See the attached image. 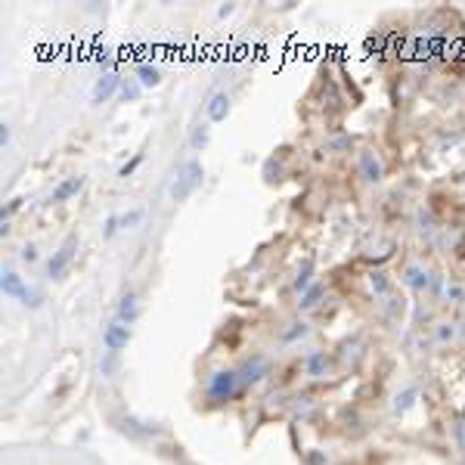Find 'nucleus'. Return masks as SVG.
Wrapping results in <instances>:
<instances>
[{
  "mask_svg": "<svg viewBox=\"0 0 465 465\" xmlns=\"http://www.w3.org/2000/svg\"><path fill=\"white\" fill-rule=\"evenodd\" d=\"M121 431L124 434H131V437H137V441H143V437H149V434H155V428L149 425V422H140V419H121Z\"/></svg>",
  "mask_w": 465,
  "mask_h": 465,
  "instance_id": "f3484780",
  "label": "nucleus"
},
{
  "mask_svg": "<svg viewBox=\"0 0 465 465\" xmlns=\"http://www.w3.org/2000/svg\"><path fill=\"white\" fill-rule=\"evenodd\" d=\"M19 258L25 261V264H38V258H40L38 245H35V242H25V245H22V251H19Z\"/></svg>",
  "mask_w": 465,
  "mask_h": 465,
  "instance_id": "c85d7f7f",
  "label": "nucleus"
},
{
  "mask_svg": "<svg viewBox=\"0 0 465 465\" xmlns=\"http://www.w3.org/2000/svg\"><path fill=\"white\" fill-rule=\"evenodd\" d=\"M208 143H211V121H202L190 133V146H192V152H205Z\"/></svg>",
  "mask_w": 465,
  "mask_h": 465,
  "instance_id": "6ab92c4d",
  "label": "nucleus"
},
{
  "mask_svg": "<svg viewBox=\"0 0 465 465\" xmlns=\"http://www.w3.org/2000/svg\"><path fill=\"white\" fill-rule=\"evenodd\" d=\"M75 251H78V233H69V236H65V242L53 251V258L47 261V276L50 279L62 276L65 270H69V264L75 261Z\"/></svg>",
  "mask_w": 465,
  "mask_h": 465,
  "instance_id": "7ed1b4c3",
  "label": "nucleus"
},
{
  "mask_svg": "<svg viewBox=\"0 0 465 465\" xmlns=\"http://www.w3.org/2000/svg\"><path fill=\"white\" fill-rule=\"evenodd\" d=\"M385 310H388V317H391V319H397L403 314V301H397V298L388 295V298H385Z\"/></svg>",
  "mask_w": 465,
  "mask_h": 465,
  "instance_id": "2f4dec72",
  "label": "nucleus"
},
{
  "mask_svg": "<svg viewBox=\"0 0 465 465\" xmlns=\"http://www.w3.org/2000/svg\"><path fill=\"white\" fill-rule=\"evenodd\" d=\"M140 314H143V307H140V298L133 292H124L121 298H118V304H115V319H121V323H128V326H133L140 319Z\"/></svg>",
  "mask_w": 465,
  "mask_h": 465,
  "instance_id": "1a4fd4ad",
  "label": "nucleus"
},
{
  "mask_svg": "<svg viewBox=\"0 0 465 465\" xmlns=\"http://www.w3.org/2000/svg\"><path fill=\"white\" fill-rule=\"evenodd\" d=\"M202 180H205V168H202L199 158H190V162H183L180 168H177V177H174V183H171V199L174 202H186L202 186Z\"/></svg>",
  "mask_w": 465,
  "mask_h": 465,
  "instance_id": "f257e3e1",
  "label": "nucleus"
},
{
  "mask_svg": "<svg viewBox=\"0 0 465 465\" xmlns=\"http://www.w3.org/2000/svg\"><path fill=\"white\" fill-rule=\"evenodd\" d=\"M326 453H319V450H310L307 453V465H326Z\"/></svg>",
  "mask_w": 465,
  "mask_h": 465,
  "instance_id": "f704fd0d",
  "label": "nucleus"
},
{
  "mask_svg": "<svg viewBox=\"0 0 465 465\" xmlns=\"http://www.w3.org/2000/svg\"><path fill=\"white\" fill-rule=\"evenodd\" d=\"M416 224H419V233H422V236H434V230H437V224H434V217H431V211H425V208H422V211H419V217H416Z\"/></svg>",
  "mask_w": 465,
  "mask_h": 465,
  "instance_id": "393cba45",
  "label": "nucleus"
},
{
  "mask_svg": "<svg viewBox=\"0 0 465 465\" xmlns=\"http://www.w3.org/2000/svg\"><path fill=\"white\" fill-rule=\"evenodd\" d=\"M369 285H372V292H376L378 298H388V295H391V279H388L385 270H376V273H369Z\"/></svg>",
  "mask_w": 465,
  "mask_h": 465,
  "instance_id": "412c9836",
  "label": "nucleus"
},
{
  "mask_svg": "<svg viewBox=\"0 0 465 465\" xmlns=\"http://www.w3.org/2000/svg\"><path fill=\"white\" fill-rule=\"evenodd\" d=\"M140 90H143V84H140L137 78H124L121 90H118V97H121V103H137V99H140Z\"/></svg>",
  "mask_w": 465,
  "mask_h": 465,
  "instance_id": "5701e85b",
  "label": "nucleus"
},
{
  "mask_svg": "<svg viewBox=\"0 0 465 465\" xmlns=\"http://www.w3.org/2000/svg\"><path fill=\"white\" fill-rule=\"evenodd\" d=\"M133 78H137L143 87H158V84H162V69L152 65V62H140L137 72H133Z\"/></svg>",
  "mask_w": 465,
  "mask_h": 465,
  "instance_id": "4468645a",
  "label": "nucleus"
},
{
  "mask_svg": "<svg viewBox=\"0 0 465 465\" xmlns=\"http://www.w3.org/2000/svg\"><path fill=\"white\" fill-rule=\"evenodd\" d=\"M412 403H416V388H407V391H400L394 397V412H397V416H403Z\"/></svg>",
  "mask_w": 465,
  "mask_h": 465,
  "instance_id": "b1692460",
  "label": "nucleus"
},
{
  "mask_svg": "<svg viewBox=\"0 0 465 465\" xmlns=\"http://www.w3.org/2000/svg\"><path fill=\"white\" fill-rule=\"evenodd\" d=\"M267 376H270V363H267L264 354H251V357L239 366V382H242V388L261 385Z\"/></svg>",
  "mask_w": 465,
  "mask_h": 465,
  "instance_id": "39448f33",
  "label": "nucleus"
},
{
  "mask_svg": "<svg viewBox=\"0 0 465 465\" xmlns=\"http://www.w3.org/2000/svg\"><path fill=\"white\" fill-rule=\"evenodd\" d=\"M19 304H22L25 310H40V307H44V292H40V289H35V285H28V289L22 292Z\"/></svg>",
  "mask_w": 465,
  "mask_h": 465,
  "instance_id": "4be33fe9",
  "label": "nucleus"
},
{
  "mask_svg": "<svg viewBox=\"0 0 465 465\" xmlns=\"http://www.w3.org/2000/svg\"><path fill=\"white\" fill-rule=\"evenodd\" d=\"M10 230H13L10 221H0V236H10Z\"/></svg>",
  "mask_w": 465,
  "mask_h": 465,
  "instance_id": "e433bc0d",
  "label": "nucleus"
},
{
  "mask_svg": "<svg viewBox=\"0 0 465 465\" xmlns=\"http://www.w3.org/2000/svg\"><path fill=\"white\" fill-rule=\"evenodd\" d=\"M99 376H103V378H115V376H121V354L103 351V357H99Z\"/></svg>",
  "mask_w": 465,
  "mask_h": 465,
  "instance_id": "a211bd4d",
  "label": "nucleus"
},
{
  "mask_svg": "<svg viewBox=\"0 0 465 465\" xmlns=\"http://www.w3.org/2000/svg\"><path fill=\"white\" fill-rule=\"evenodd\" d=\"M121 233V214H109L103 224V239H115Z\"/></svg>",
  "mask_w": 465,
  "mask_h": 465,
  "instance_id": "bb28decb",
  "label": "nucleus"
},
{
  "mask_svg": "<svg viewBox=\"0 0 465 465\" xmlns=\"http://www.w3.org/2000/svg\"><path fill=\"white\" fill-rule=\"evenodd\" d=\"M239 369H217V372H211L208 376V397L214 403H226V400H233L236 394H239Z\"/></svg>",
  "mask_w": 465,
  "mask_h": 465,
  "instance_id": "f03ea898",
  "label": "nucleus"
},
{
  "mask_svg": "<svg viewBox=\"0 0 465 465\" xmlns=\"http://www.w3.org/2000/svg\"><path fill=\"white\" fill-rule=\"evenodd\" d=\"M121 84L124 78L118 72H106V75H99L97 84H93V93H90V99H93V106H103L109 103V99L115 97L118 90H121Z\"/></svg>",
  "mask_w": 465,
  "mask_h": 465,
  "instance_id": "423d86ee",
  "label": "nucleus"
},
{
  "mask_svg": "<svg viewBox=\"0 0 465 465\" xmlns=\"http://www.w3.org/2000/svg\"><path fill=\"white\" fill-rule=\"evenodd\" d=\"M354 146V140L348 137V133H341V137H332L329 140V149L332 152H344V149H351Z\"/></svg>",
  "mask_w": 465,
  "mask_h": 465,
  "instance_id": "7c9ffc66",
  "label": "nucleus"
},
{
  "mask_svg": "<svg viewBox=\"0 0 465 465\" xmlns=\"http://www.w3.org/2000/svg\"><path fill=\"white\" fill-rule=\"evenodd\" d=\"M431 276L425 267H419V264H410L407 270H403V283L410 285V289H416V292H425V289H431Z\"/></svg>",
  "mask_w": 465,
  "mask_h": 465,
  "instance_id": "ddd939ff",
  "label": "nucleus"
},
{
  "mask_svg": "<svg viewBox=\"0 0 465 465\" xmlns=\"http://www.w3.org/2000/svg\"><path fill=\"white\" fill-rule=\"evenodd\" d=\"M10 143H13V128L4 121V124H0V146L6 149V146H10Z\"/></svg>",
  "mask_w": 465,
  "mask_h": 465,
  "instance_id": "72a5a7b5",
  "label": "nucleus"
},
{
  "mask_svg": "<svg viewBox=\"0 0 465 465\" xmlns=\"http://www.w3.org/2000/svg\"><path fill=\"white\" fill-rule=\"evenodd\" d=\"M444 298L453 301V304H459V301H465V289H462L459 283H450V285L444 289Z\"/></svg>",
  "mask_w": 465,
  "mask_h": 465,
  "instance_id": "c756f323",
  "label": "nucleus"
},
{
  "mask_svg": "<svg viewBox=\"0 0 465 465\" xmlns=\"http://www.w3.org/2000/svg\"><path fill=\"white\" fill-rule=\"evenodd\" d=\"M357 168H360V177L366 183H382L385 180V162H382V155H376L372 149H363L360 152Z\"/></svg>",
  "mask_w": 465,
  "mask_h": 465,
  "instance_id": "0eeeda50",
  "label": "nucleus"
},
{
  "mask_svg": "<svg viewBox=\"0 0 465 465\" xmlns=\"http://www.w3.org/2000/svg\"><path fill=\"white\" fill-rule=\"evenodd\" d=\"M323 295H326V289L319 283H314L304 295H298V314H307V310H314L317 304L323 301Z\"/></svg>",
  "mask_w": 465,
  "mask_h": 465,
  "instance_id": "2eb2a0df",
  "label": "nucleus"
},
{
  "mask_svg": "<svg viewBox=\"0 0 465 465\" xmlns=\"http://www.w3.org/2000/svg\"><path fill=\"white\" fill-rule=\"evenodd\" d=\"M0 289H4L6 298L19 301V298H22V292L28 289V285H25V279H22L19 273H16L13 267H4V273H0Z\"/></svg>",
  "mask_w": 465,
  "mask_h": 465,
  "instance_id": "9b49d317",
  "label": "nucleus"
},
{
  "mask_svg": "<svg viewBox=\"0 0 465 465\" xmlns=\"http://www.w3.org/2000/svg\"><path fill=\"white\" fill-rule=\"evenodd\" d=\"M456 441H459V447H462V450H465V419H459V422H456Z\"/></svg>",
  "mask_w": 465,
  "mask_h": 465,
  "instance_id": "c9c22d12",
  "label": "nucleus"
},
{
  "mask_svg": "<svg viewBox=\"0 0 465 465\" xmlns=\"http://www.w3.org/2000/svg\"><path fill=\"white\" fill-rule=\"evenodd\" d=\"M314 285V261L310 258H304V264L298 267V276H295V283H292V289L298 292V295H304Z\"/></svg>",
  "mask_w": 465,
  "mask_h": 465,
  "instance_id": "dca6fc26",
  "label": "nucleus"
},
{
  "mask_svg": "<svg viewBox=\"0 0 465 465\" xmlns=\"http://www.w3.org/2000/svg\"><path fill=\"white\" fill-rule=\"evenodd\" d=\"M329 366H332V360H329L326 351H310L307 357H304V372H307L310 378H326Z\"/></svg>",
  "mask_w": 465,
  "mask_h": 465,
  "instance_id": "9d476101",
  "label": "nucleus"
},
{
  "mask_svg": "<svg viewBox=\"0 0 465 465\" xmlns=\"http://www.w3.org/2000/svg\"><path fill=\"white\" fill-rule=\"evenodd\" d=\"M84 183H87L84 177H65L62 183L53 186V192H50V202H56V205H59V202H69L72 196H78V192L84 190Z\"/></svg>",
  "mask_w": 465,
  "mask_h": 465,
  "instance_id": "f8f14e48",
  "label": "nucleus"
},
{
  "mask_svg": "<svg viewBox=\"0 0 465 465\" xmlns=\"http://www.w3.org/2000/svg\"><path fill=\"white\" fill-rule=\"evenodd\" d=\"M143 221V208H131L121 214V230H133V226H140Z\"/></svg>",
  "mask_w": 465,
  "mask_h": 465,
  "instance_id": "cd10ccee",
  "label": "nucleus"
},
{
  "mask_svg": "<svg viewBox=\"0 0 465 465\" xmlns=\"http://www.w3.org/2000/svg\"><path fill=\"white\" fill-rule=\"evenodd\" d=\"M456 338V326L453 323H437L434 326V341L437 344H450Z\"/></svg>",
  "mask_w": 465,
  "mask_h": 465,
  "instance_id": "a878e982",
  "label": "nucleus"
},
{
  "mask_svg": "<svg viewBox=\"0 0 465 465\" xmlns=\"http://www.w3.org/2000/svg\"><path fill=\"white\" fill-rule=\"evenodd\" d=\"M131 338H133V329L128 323H121V319H112L103 329V348L112 354H121L131 344Z\"/></svg>",
  "mask_w": 465,
  "mask_h": 465,
  "instance_id": "20e7f679",
  "label": "nucleus"
},
{
  "mask_svg": "<svg viewBox=\"0 0 465 465\" xmlns=\"http://www.w3.org/2000/svg\"><path fill=\"white\" fill-rule=\"evenodd\" d=\"M233 13V4H226V6H221V10H217V16H230Z\"/></svg>",
  "mask_w": 465,
  "mask_h": 465,
  "instance_id": "4c0bfd02",
  "label": "nucleus"
},
{
  "mask_svg": "<svg viewBox=\"0 0 465 465\" xmlns=\"http://www.w3.org/2000/svg\"><path fill=\"white\" fill-rule=\"evenodd\" d=\"M140 162H143V155H133L128 165H121V171H118V177H131V174L140 168Z\"/></svg>",
  "mask_w": 465,
  "mask_h": 465,
  "instance_id": "473e14b6",
  "label": "nucleus"
},
{
  "mask_svg": "<svg viewBox=\"0 0 465 465\" xmlns=\"http://www.w3.org/2000/svg\"><path fill=\"white\" fill-rule=\"evenodd\" d=\"M230 109H233L230 93H226V90H217L214 97L208 99L205 115H208V121H211V124H221V121H226V118H230Z\"/></svg>",
  "mask_w": 465,
  "mask_h": 465,
  "instance_id": "6e6552de",
  "label": "nucleus"
},
{
  "mask_svg": "<svg viewBox=\"0 0 465 465\" xmlns=\"http://www.w3.org/2000/svg\"><path fill=\"white\" fill-rule=\"evenodd\" d=\"M307 332H310V326L304 323V319H295V323H289V329H283V335L279 338H283V344H295V341H301Z\"/></svg>",
  "mask_w": 465,
  "mask_h": 465,
  "instance_id": "aec40b11",
  "label": "nucleus"
}]
</instances>
